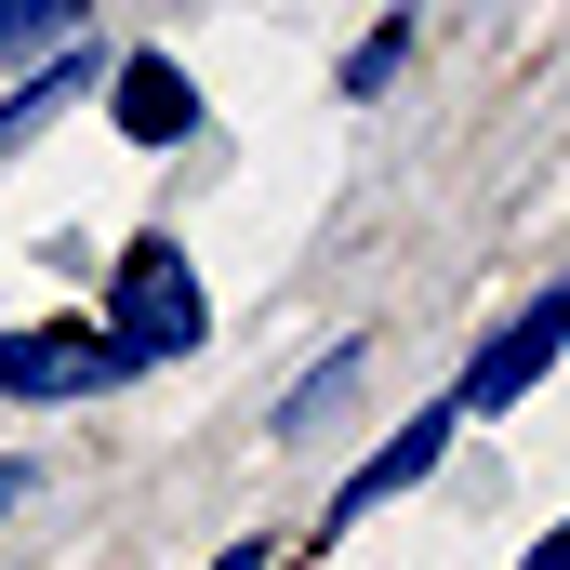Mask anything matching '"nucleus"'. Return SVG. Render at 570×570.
I'll use <instances>...</instances> for the list:
<instances>
[{
	"label": "nucleus",
	"instance_id": "f257e3e1",
	"mask_svg": "<svg viewBox=\"0 0 570 570\" xmlns=\"http://www.w3.org/2000/svg\"><path fill=\"white\" fill-rule=\"evenodd\" d=\"M94 332L120 345V372H186L199 345H213V279H199V253L173 239V226H134L120 253H107V292H94Z\"/></svg>",
	"mask_w": 570,
	"mask_h": 570
},
{
	"label": "nucleus",
	"instance_id": "20e7f679",
	"mask_svg": "<svg viewBox=\"0 0 570 570\" xmlns=\"http://www.w3.org/2000/svg\"><path fill=\"white\" fill-rule=\"evenodd\" d=\"M451 438H464V399H425L412 425H385L358 464H345V478H332V491H318V544H345V531H372L399 491H425L438 464H451Z\"/></svg>",
	"mask_w": 570,
	"mask_h": 570
},
{
	"label": "nucleus",
	"instance_id": "423d86ee",
	"mask_svg": "<svg viewBox=\"0 0 570 570\" xmlns=\"http://www.w3.org/2000/svg\"><path fill=\"white\" fill-rule=\"evenodd\" d=\"M94 94H107V40H67L40 67H0V159H27V146L53 134L67 107H94Z\"/></svg>",
	"mask_w": 570,
	"mask_h": 570
},
{
	"label": "nucleus",
	"instance_id": "f03ea898",
	"mask_svg": "<svg viewBox=\"0 0 570 570\" xmlns=\"http://www.w3.org/2000/svg\"><path fill=\"white\" fill-rule=\"evenodd\" d=\"M558 358H570V266L544 292H518L478 345H464V372H451V399H464V425H504V412H531L544 385H558Z\"/></svg>",
	"mask_w": 570,
	"mask_h": 570
},
{
	"label": "nucleus",
	"instance_id": "0eeeda50",
	"mask_svg": "<svg viewBox=\"0 0 570 570\" xmlns=\"http://www.w3.org/2000/svg\"><path fill=\"white\" fill-rule=\"evenodd\" d=\"M358 385H372V332H345L332 358H305V372L279 385V412H266V438H279V451H318V438H345Z\"/></svg>",
	"mask_w": 570,
	"mask_h": 570
},
{
	"label": "nucleus",
	"instance_id": "7ed1b4c3",
	"mask_svg": "<svg viewBox=\"0 0 570 570\" xmlns=\"http://www.w3.org/2000/svg\"><path fill=\"white\" fill-rule=\"evenodd\" d=\"M120 345L94 332V305H53V318H0V399L13 412H94L120 399Z\"/></svg>",
	"mask_w": 570,
	"mask_h": 570
},
{
	"label": "nucleus",
	"instance_id": "9b49d317",
	"mask_svg": "<svg viewBox=\"0 0 570 570\" xmlns=\"http://www.w3.org/2000/svg\"><path fill=\"white\" fill-rule=\"evenodd\" d=\"M27 504H40V464H27V451H0V518H27Z\"/></svg>",
	"mask_w": 570,
	"mask_h": 570
},
{
	"label": "nucleus",
	"instance_id": "39448f33",
	"mask_svg": "<svg viewBox=\"0 0 570 570\" xmlns=\"http://www.w3.org/2000/svg\"><path fill=\"white\" fill-rule=\"evenodd\" d=\"M107 134L146 146V159H173V146H199V134H213V94H199V67H186L173 40L107 53Z\"/></svg>",
	"mask_w": 570,
	"mask_h": 570
},
{
	"label": "nucleus",
	"instance_id": "9d476101",
	"mask_svg": "<svg viewBox=\"0 0 570 570\" xmlns=\"http://www.w3.org/2000/svg\"><path fill=\"white\" fill-rule=\"evenodd\" d=\"M199 570H279V544H266V531H226V544H213Z\"/></svg>",
	"mask_w": 570,
	"mask_h": 570
},
{
	"label": "nucleus",
	"instance_id": "f8f14e48",
	"mask_svg": "<svg viewBox=\"0 0 570 570\" xmlns=\"http://www.w3.org/2000/svg\"><path fill=\"white\" fill-rule=\"evenodd\" d=\"M518 570H570V518L544 531V544H518Z\"/></svg>",
	"mask_w": 570,
	"mask_h": 570
},
{
	"label": "nucleus",
	"instance_id": "6e6552de",
	"mask_svg": "<svg viewBox=\"0 0 570 570\" xmlns=\"http://www.w3.org/2000/svg\"><path fill=\"white\" fill-rule=\"evenodd\" d=\"M412 53H425V0H385L358 40H345V67H332V94L345 107H385L399 80H412Z\"/></svg>",
	"mask_w": 570,
	"mask_h": 570
},
{
	"label": "nucleus",
	"instance_id": "1a4fd4ad",
	"mask_svg": "<svg viewBox=\"0 0 570 570\" xmlns=\"http://www.w3.org/2000/svg\"><path fill=\"white\" fill-rule=\"evenodd\" d=\"M67 40H94V0H0V67H40Z\"/></svg>",
	"mask_w": 570,
	"mask_h": 570
}]
</instances>
